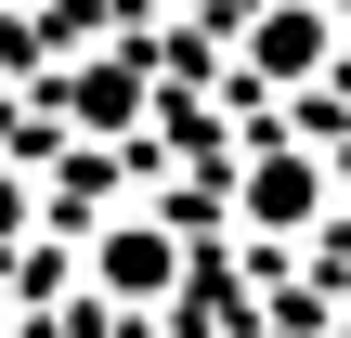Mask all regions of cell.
Here are the masks:
<instances>
[{"label": "cell", "mask_w": 351, "mask_h": 338, "mask_svg": "<svg viewBox=\"0 0 351 338\" xmlns=\"http://www.w3.org/2000/svg\"><path fill=\"white\" fill-rule=\"evenodd\" d=\"M13 234H26V182L0 169V248H13Z\"/></svg>", "instance_id": "5"}, {"label": "cell", "mask_w": 351, "mask_h": 338, "mask_svg": "<svg viewBox=\"0 0 351 338\" xmlns=\"http://www.w3.org/2000/svg\"><path fill=\"white\" fill-rule=\"evenodd\" d=\"M326 65V13H274L261 26V78H313Z\"/></svg>", "instance_id": "4"}, {"label": "cell", "mask_w": 351, "mask_h": 338, "mask_svg": "<svg viewBox=\"0 0 351 338\" xmlns=\"http://www.w3.org/2000/svg\"><path fill=\"white\" fill-rule=\"evenodd\" d=\"M91 287H104V300H169V287H182V234H169V221H104Z\"/></svg>", "instance_id": "1"}, {"label": "cell", "mask_w": 351, "mask_h": 338, "mask_svg": "<svg viewBox=\"0 0 351 338\" xmlns=\"http://www.w3.org/2000/svg\"><path fill=\"white\" fill-rule=\"evenodd\" d=\"M313 208H326V169H313V156H261V169H247V221H261V234H300Z\"/></svg>", "instance_id": "2"}, {"label": "cell", "mask_w": 351, "mask_h": 338, "mask_svg": "<svg viewBox=\"0 0 351 338\" xmlns=\"http://www.w3.org/2000/svg\"><path fill=\"white\" fill-rule=\"evenodd\" d=\"M65 117H78V130H130V117H143V78H130V65H78V78H65Z\"/></svg>", "instance_id": "3"}, {"label": "cell", "mask_w": 351, "mask_h": 338, "mask_svg": "<svg viewBox=\"0 0 351 338\" xmlns=\"http://www.w3.org/2000/svg\"><path fill=\"white\" fill-rule=\"evenodd\" d=\"M274 338H313V326H274Z\"/></svg>", "instance_id": "6"}]
</instances>
